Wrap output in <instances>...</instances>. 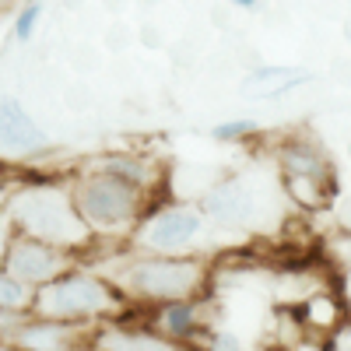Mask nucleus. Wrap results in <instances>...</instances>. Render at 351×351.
Here are the masks:
<instances>
[{"mask_svg": "<svg viewBox=\"0 0 351 351\" xmlns=\"http://www.w3.org/2000/svg\"><path fill=\"white\" fill-rule=\"evenodd\" d=\"M299 319L302 327L313 330V334H330L341 327L344 319V306L337 295H330V291H313V295H306L302 309H299Z\"/></svg>", "mask_w": 351, "mask_h": 351, "instance_id": "4468645a", "label": "nucleus"}, {"mask_svg": "<svg viewBox=\"0 0 351 351\" xmlns=\"http://www.w3.org/2000/svg\"><path fill=\"white\" fill-rule=\"evenodd\" d=\"M32 291L25 281L11 278L8 271H0V309H11V313H28L32 309Z\"/></svg>", "mask_w": 351, "mask_h": 351, "instance_id": "dca6fc26", "label": "nucleus"}, {"mask_svg": "<svg viewBox=\"0 0 351 351\" xmlns=\"http://www.w3.org/2000/svg\"><path fill=\"white\" fill-rule=\"evenodd\" d=\"M232 8H239V11H260L263 8V0H228Z\"/></svg>", "mask_w": 351, "mask_h": 351, "instance_id": "6ab92c4d", "label": "nucleus"}, {"mask_svg": "<svg viewBox=\"0 0 351 351\" xmlns=\"http://www.w3.org/2000/svg\"><path fill=\"white\" fill-rule=\"evenodd\" d=\"M8 239H11V236H8L4 228H0V263H4V250H8Z\"/></svg>", "mask_w": 351, "mask_h": 351, "instance_id": "4be33fe9", "label": "nucleus"}, {"mask_svg": "<svg viewBox=\"0 0 351 351\" xmlns=\"http://www.w3.org/2000/svg\"><path fill=\"white\" fill-rule=\"evenodd\" d=\"M49 144V134L36 123L14 95L0 92V152L4 155H36Z\"/></svg>", "mask_w": 351, "mask_h": 351, "instance_id": "9d476101", "label": "nucleus"}, {"mask_svg": "<svg viewBox=\"0 0 351 351\" xmlns=\"http://www.w3.org/2000/svg\"><path fill=\"white\" fill-rule=\"evenodd\" d=\"M341 250H344V263L351 267V228L344 232V239H341Z\"/></svg>", "mask_w": 351, "mask_h": 351, "instance_id": "aec40b11", "label": "nucleus"}, {"mask_svg": "<svg viewBox=\"0 0 351 351\" xmlns=\"http://www.w3.org/2000/svg\"><path fill=\"white\" fill-rule=\"evenodd\" d=\"M152 327L186 351H197V344L208 337L211 324H204V295L172 299L162 306H152Z\"/></svg>", "mask_w": 351, "mask_h": 351, "instance_id": "1a4fd4ad", "label": "nucleus"}, {"mask_svg": "<svg viewBox=\"0 0 351 351\" xmlns=\"http://www.w3.org/2000/svg\"><path fill=\"white\" fill-rule=\"evenodd\" d=\"M200 211L218 228H246L260 218V193L246 176H228L204 190Z\"/></svg>", "mask_w": 351, "mask_h": 351, "instance_id": "6e6552de", "label": "nucleus"}, {"mask_svg": "<svg viewBox=\"0 0 351 351\" xmlns=\"http://www.w3.org/2000/svg\"><path fill=\"white\" fill-rule=\"evenodd\" d=\"M71 193L77 204V215L92 228V236H106V239H127L137 228V221L144 218V211L152 208L148 193H141L137 186L95 169L81 176L71 186Z\"/></svg>", "mask_w": 351, "mask_h": 351, "instance_id": "20e7f679", "label": "nucleus"}, {"mask_svg": "<svg viewBox=\"0 0 351 351\" xmlns=\"http://www.w3.org/2000/svg\"><path fill=\"white\" fill-rule=\"evenodd\" d=\"M92 169L95 172H106V176H116V180L137 186L141 193H148V197L158 186V165L152 158L137 155V152H109V155L95 158Z\"/></svg>", "mask_w": 351, "mask_h": 351, "instance_id": "f8f14e48", "label": "nucleus"}, {"mask_svg": "<svg viewBox=\"0 0 351 351\" xmlns=\"http://www.w3.org/2000/svg\"><path fill=\"white\" fill-rule=\"evenodd\" d=\"M274 162L281 169L285 190H288L291 200H295V208L313 211V208L324 204V190L334 183L330 180V158L313 137L288 134L274 148Z\"/></svg>", "mask_w": 351, "mask_h": 351, "instance_id": "39448f33", "label": "nucleus"}, {"mask_svg": "<svg viewBox=\"0 0 351 351\" xmlns=\"http://www.w3.org/2000/svg\"><path fill=\"white\" fill-rule=\"evenodd\" d=\"M120 291L130 302L141 306H162L186 295H208L211 267L197 253H144L137 250L120 274H112Z\"/></svg>", "mask_w": 351, "mask_h": 351, "instance_id": "f257e3e1", "label": "nucleus"}, {"mask_svg": "<svg viewBox=\"0 0 351 351\" xmlns=\"http://www.w3.org/2000/svg\"><path fill=\"white\" fill-rule=\"evenodd\" d=\"M263 127L256 120H250V116H239V120H221L211 127V141L218 144H246L250 137H260Z\"/></svg>", "mask_w": 351, "mask_h": 351, "instance_id": "2eb2a0df", "label": "nucleus"}, {"mask_svg": "<svg viewBox=\"0 0 351 351\" xmlns=\"http://www.w3.org/2000/svg\"><path fill=\"white\" fill-rule=\"evenodd\" d=\"M8 218L14 232L56 243L64 250H77L92 243V228L77 215L71 186H60L46 180V176L36 183H21L14 190V197L8 200Z\"/></svg>", "mask_w": 351, "mask_h": 351, "instance_id": "f03ea898", "label": "nucleus"}, {"mask_svg": "<svg viewBox=\"0 0 351 351\" xmlns=\"http://www.w3.org/2000/svg\"><path fill=\"white\" fill-rule=\"evenodd\" d=\"M204 228H208V215L200 211V204L176 200L144 211V218L130 232V239L134 250L144 253H193Z\"/></svg>", "mask_w": 351, "mask_h": 351, "instance_id": "423d86ee", "label": "nucleus"}, {"mask_svg": "<svg viewBox=\"0 0 351 351\" xmlns=\"http://www.w3.org/2000/svg\"><path fill=\"white\" fill-rule=\"evenodd\" d=\"M77 330H81V324L36 316V319H28V324H21L11 341H18V344L28 348V351H71Z\"/></svg>", "mask_w": 351, "mask_h": 351, "instance_id": "9b49d317", "label": "nucleus"}, {"mask_svg": "<svg viewBox=\"0 0 351 351\" xmlns=\"http://www.w3.org/2000/svg\"><path fill=\"white\" fill-rule=\"evenodd\" d=\"M0 351H28V348H21L18 341H4V337H0Z\"/></svg>", "mask_w": 351, "mask_h": 351, "instance_id": "412c9836", "label": "nucleus"}, {"mask_svg": "<svg viewBox=\"0 0 351 351\" xmlns=\"http://www.w3.org/2000/svg\"><path fill=\"white\" fill-rule=\"evenodd\" d=\"M197 351H243V341L228 330H208V337L197 344Z\"/></svg>", "mask_w": 351, "mask_h": 351, "instance_id": "a211bd4d", "label": "nucleus"}, {"mask_svg": "<svg viewBox=\"0 0 351 351\" xmlns=\"http://www.w3.org/2000/svg\"><path fill=\"white\" fill-rule=\"evenodd\" d=\"M306 81H313L306 67H256L243 77V92H250L253 99H281Z\"/></svg>", "mask_w": 351, "mask_h": 351, "instance_id": "ddd939ff", "label": "nucleus"}, {"mask_svg": "<svg viewBox=\"0 0 351 351\" xmlns=\"http://www.w3.org/2000/svg\"><path fill=\"white\" fill-rule=\"evenodd\" d=\"M130 306V299L120 291L112 278L88 274L77 267H67L53 281L39 285L32 291V316L46 319H67V324H95V319H112Z\"/></svg>", "mask_w": 351, "mask_h": 351, "instance_id": "7ed1b4c3", "label": "nucleus"}, {"mask_svg": "<svg viewBox=\"0 0 351 351\" xmlns=\"http://www.w3.org/2000/svg\"><path fill=\"white\" fill-rule=\"evenodd\" d=\"M67 267H74L71 250L56 246V243H46V239H36V236H25V232H14V236L8 239L4 263H0V271H8L11 278L25 281L28 288H39V285L53 281Z\"/></svg>", "mask_w": 351, "mask_h": 351, "instance_id": "0eeeda50", "label": "nucleus"}, {"mask_svg": "<svg viewBox=\"0 0 351 351\" xmlns=\"http://www.w3.org/2000/svg\"><path fill=\"white\" fill-rule=\"evenodd\" d=\"M43 14H46V4L43 0H28V4L14 14V25H11V36L14 43H32L39 25H43Z\"/></svg>", "mask_w": 351, "mask_h": 351, "instance_id": "f3484780", "label": "nucleus"}]
</instances>
